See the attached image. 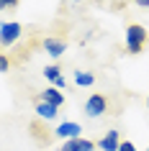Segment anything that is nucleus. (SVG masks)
I'll return each mask as SVG.
<instances>
[{"label": "nucleus", "mask_w": 149, "mask_h": 151, "mask_svg": "<svg viewBox=\"0 0 149 151\" xmlns=\"http://www.w3.org/2000/svg\"><path fill=\"white\" fill-rule=\"evenodd\" d=\"M149 41V31L141 23H129L126 28V51L129 54H141Z\"/></svg>", "instance_id": "f257e3e1"}, {"label": "nucleus", "mask_w": 149, "mask_h": 151, "mask_svg": "<svg viewBox=\"0 0 149 151\" xmlns=\"http://www.w3.org/2000/svg\"><path fill=\"white\" fill-rule=\"evenodd\" d=\"M23 36V26L18 21H8V23H0V46H13L18 39Z\"/></svg>", "instance_id": "f03ea898"}, {"label": "nucleus", "mask_w": 149, "mask_h": 151, "mask_svg": "<svg viewBox=\"0 0 149 151\" xmlns=\"http://www.w3.org/2000/svg\"><path fill=\"white\" fill-rule=\"evenodd\" d=\"M105 110H108V97L103 95V92H95V95L87 97V103H85L87 118H100Z\"/></svg>", "instance_id": "7ed1b4c3"}, {"label": "nucleus", "mask_w": 149, "mask_h": 151, "mask_svg": "<svg viewBox=\"0 0 149 151\" xmlns=\"http://www.w3.org/2000/svg\"><path fill=\"white\" fill-rule=\"evenodd\" d=\"M95 146L98 143H93L90 138H70V141H64L62 146H59V151H95Z\"/></svg>", "instance_id": "20e7f679"}, {"label": "nucleus", "mask_w": 149, "mask_h": 151, "mask_svg": "<svg viewBox=\"0 0 149 151\" xmlns=\"http://www.w3.org/2000/svg\"><path fill=\"white\" fill-rule=\"evenodd\" d=\"M41 46H44V51H47L49 56H54V59H59V56L67 51V41H62V39H44L41 41Z\"/></svg>", "instance_id": "39448f33"}, {"label": "nucleus", "mask_w": 149, "mask_h": 151, "mask_svg": "<svg viewBox=\"0 0 149 151\" xmlns=\"http://www.w3.org/2000/svg\"><path fill=\"white\" fill-rule=\"evenodd\" d=\"M80 133H82V126H80V123H59L57 131H54V136L64 138V141H70V138H80Z\"/></svg>", "instance_id": "423d86ee"}, {"label": "nucleus", "mask_w": 149, "mask_h": 151, "mask_svg": "<svg viewBox=\"0 0 149 151\" xmlns=\"http://www.w3.org/2000/svg\"><path fill=\"white\" fill-rule=\"evenodd\" d=\"M36 100H41V103H49V105H54V108H59V105L64 103V95H62V90H57V87H47L44 92H39V97Z\"/></svg>", "instance_id": "0eeeda50"}, {"label": "nucleus", "mask_w": 149, "mask_h": 151, "mask_svg": "<svg viewBox=\"0 0 149 151\" xmlns=\"http://www.w3.org/2000/svg\"><path fill=\"white\" fill-rule=\"evenodd\" d=\"M118 146H121V133L118 131H108L98 141V149H103V151H118Z\"/></svg>", "instance_id": "6e6552de"}, {"label": "nucleus", "mask_w": 149, "mask_h": 151, "mask_svg": "<svg viewBox=\"0 0 149 151\" xmlns=\"http://www.w3.org/2000/svg\"><path fill=\"white\" fill-rule=\"evenodd\" d=\"M57 110H59V108H54V105H49V103H41V100H36V115H39L41 120H52V118H57Z\"/></svg>", "instance_id": "1a4fd4ad"}, {"label": "nucleus", "mask_w": 149, "mask_h": 151, "mask_svg": "<svg viewBox=\"0 0 149 151\" xmlns=\"http://www.w3.org/2000/svg\"><path fill=\"white\" fill-rule=\"evenodd\" d=\"M44 77H47L49 82H57L62 77V69H59L57 64H49V67H44Z\"/></svg>", "instance_id": "9d476101"}, {"label": "nucleus", "mask_w": 149, "mask_h": 151, "mask_svg": "<svg viewBox=\"0 0 149 151\" xmlns=\"http://www.w3.org/2000/svg\"><path fill=\"white\" fill-rule=\"evenodd\" d=\"M75 82L82 85V87H87V85L95 82V74H90V72H75Z\"/></svg>", "instance_id": "9b49d317"}, {"label": "nucleus", "mask_w": 149, "mask_h": 151, "mask_svg": "<svg viewBox=\"0 0 149 151\" xmlns=\"http://www.w3.org/2000/svg\"><path fill=\"white\" fill-rule=\"evenodd\" d=\"M10 67H13V59H10L8 54H0V74H5Z\"/></svg>", "instance_id": "f8f14e48"}, {"label": "nucleus", "mask_w": 149, "mask_h": 151, "mask_svg": "<svg viewBox=\"0 0 149 151\" xmlns=\"http://www.w3.org/2000/svg\"><path fill=\"white\" fill-rule=\"evenodd\" d=\"M21 0H0V10H8V8H16Z\"/></svg>", "instance_id": "ddd939ff"}, {"label": "nucleus", "mask_w": 149, "mask_h": 151, "mask_svg": "<svg viewBox=\"0 0 149 151\" xmlns=\"http://www.w3.org/2000/svg\"><path fill=\"white\" fill-rule=\"evenodd\" d=\"M118 151H136V146H134L131 141H121V146H118Z\"/></svg>", "instance_id": "4468645a"}, {"label": "nucleus", "mask_w": 149, "mask_h": 151, "mask_svg": "<svg viewBox=\"0 0 149 151\" xmlns=\"http://www.w3.org/2000/svg\"><path fill=\"white\" fill-rule=\"evenodd\" d=\"M54 87H57V90H64V87H67V80H64V77H59V80L54 82Z\"/></svg>", "instance_id": "2eb2a0df"}, {"label": "nucleus", "mask_w": 149, "mask_h": 151, "mask_svg": "<svg viewBox=\"0 0 149 151\" xmlns=\"http://www.w3.org/2000/svg\"><path fill=\"white\" fill-rule=\"evenodd\" d=\"M134 3H136L139 8H149V0H134Z\"/></svg>", "instance_id": "dca6fc26"}, {"label": "nucleus", "mask_w": 149, "mask_h": 151, "mask_svg": "<svg viewBox=\"0 0 149 151\" xmlns=\"http://www.w3.org/2000/svg\"><path fill=\"white\" fill-rule=\"evenodd\" d=\"M147 108H149V97H147Z\"/></svg>", "instance_id": "f3484780"}, {"label": "nucleus", "mask_w": 149, "mask_h": 151, "mask_svg": "<svg viewBox=\"0 0 149 151\" xmlns=\"http://www.w3.org/2000/svg\"><path fill=\"white\" fill-rule=\"evenodd\" d=\"M147 151H149V149H147Z\"/></svg>", "instance_id": "a211bd4d"}]
</instances>
